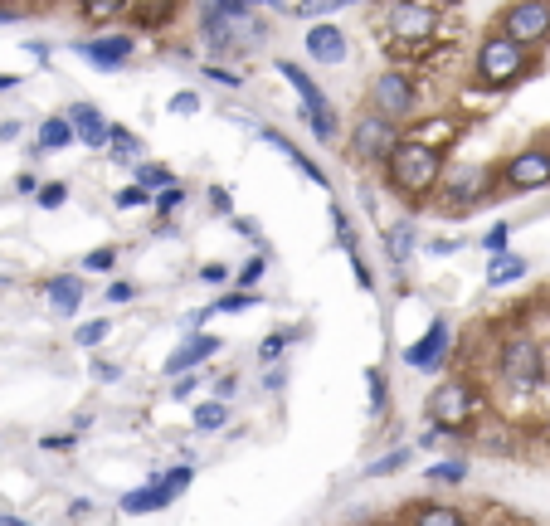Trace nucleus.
Segmentation results:
<instances>
[{"instance_id":"nucleus-12","label":"nucleus","mask_w":550,"mask_h":526,"mask_svg":"<svg viewBox=\"0 0 550 526\" xmlns=\"http://www.w3.org/2000/svg\"><path fill=\"white\" fill-rule=\"evenodd\" d=\"M482 190H487V171H482V166L453 171V181L443 186L439 205H443V210H473L477 200H482Z\"/></svg>"},{"instance_id":"nucleus-11","label":"nucleus","mask_w":550,"mask_h":526,"mask_svg":"<svg viewBox=\"0 0 550 526\" xmlns=\"http://www.w3.org/2000/svg\"><path fill=\"white\" fill-rule=\"evenodd\" d=\"M137 39L132 35H98V39H83L78 44V59H88L93 69H122L132 59Z\"/></svg>"},{"instance_id":"nucleus-36","label":"nucleus","mask_w":550,"mask_h":526,"mask_svg":"<svg viewBox=\"0 0 550 526\" xmlns=\"http://www.w3.org/2000/svg\"><path fill=\"white\" fill-rule=\"evenodd\" d=\"M108 332H112V322H83L74 337H78V346H98V341L108 337Z\"/></svg>"},{"instance_id":"nucleus-51","label":"nucleus","mask_w":550,"mask_h":526,"mask_svg":"<svg viewBox=\"0 0 550 526\" xmlns=\"http://www.w3.org/2000/svg\"><path fill=\"white\" fill-rule=\"evenodd\" d=\"M20 15H25V10H0V25H15Z\"/></svg>"},{"instance_id":"nucleus-46","label":"nucleus","mask_w":550,"mask_h":526,"mask_svg":"<svg viewBox=\"0 0 550 526\" xmlns=\"http://www.w3.org/2000/svg\"><path fill=\"white\" fill-rule=\"evenodd\" d=\"M132 298V283H108V302H127Z\"/></svg>"},{"instance_id":"nucleus-41","label":"nucleus","mask_w":550,"mask_h":526,"mask_svg":"<svg viewBox=\"0 0 550 526\" xmlns=\"http://www.w3.org/2000/svg\"><path fill=\"white\" fill-rule=\"evenodd\" d=\"M171 113H176V117L200 113V93H176V98H171Z\"/></svg>"},{"instance_id":"nucleus-18","label":"nucleus","mask_w":550,"mask_h":526,"mask_svg":"<svg viewBox=\"0 0 550 526\" xmlns=\"http://www.w3.org/2000/svg\"><path fill=\"white\" fill-rule=\"evenodd\" d=\"M44 298L54 302L64 317H74L78 302H83V283H78L74 273H59V278H49V283H44Z\"/></svg>"},{"instance_id":"nucleus-14","label":"nucleus","mask_w":550,"mask_h":526,"mask_svg":"<svg viewBox=\"0 0 550 526\" xmlns=\"http://www.w3.org/2000/svg\"><path fill=\"white\" fill-rule=\"evenodd\" d=\"M69 122H74V132L88 142V147H108V137H112V122L93 103H74L69 108Z\"/></svg>"},{"instance_id":"nucleus-34","label":"nucleus","mask_w":550,"mask_h":526,"mask_svg":"<svg viewBox=\"0 0 550 526\" xmlns=\"http://www.w3.org/2000/svg\"><path fill=\"white\" fill-rule=\"evenodd\" d=\"M404 458H409V453H385V458H375V463H370L366 468V478H385V473H395V468H404Z\"/></svg>"},{"instance_id":"nucleus-28","label":"nucleus","mask_w":550,"mask_h":526,"mask_svg":"<svg viewBox=\"0 0 550 526\" xmlns=\"http://www.w3.org/2000/svg\"><path fill=\"white\" fill-rule=\"evenodd\" d=\"M137 186H147V190H166V186H176V176H171L166 166H137Z\"/></svg>"},{"instance_id":"nucleus-7","label":"nucleus","mask_w":550,"mask_h":526,"mask_svg":"<svg viewBox=\"0 0 550 526\" xmlns=\"http://www.w3.org/2000/svg\"><path fill=\"white\" fill-rule=\"evenodd\" d=\"M502 35L521 39V44H536V39L550 35V0H512L497 20Z\"/></svg>"},{"instance_id":"nucleus-4","label":"nucleus","mask_w":550,"mask_h":526,"mask_svg":"<svg viewBox=\"0 0 550 526\" xmlns=\"http://www.w3.org/2000/svg\"><path fill=\"white\" fill-rule=\"evenodd\" d=\"M497 371H502V380H507V385H516V390H536V385L546 380L541 346H536L531 337H512L507 346H502V361H497Z\"/></svg>"},{"instance_id":"nucleus-37","label":"nucleus","mask_w":550,"mask_h":526,"mask_svg":"<svg viewBox=\"0 0 550 526\" xmlns=\"http://www.w3.org/2000/svg\"><path fill=\"white\" fill-rule=\"evenodd\" d=\"M482 244H487V254H507V244H512V225H492Z\"/></svg>"},{"instance_id":"nucleus-8","label":"nucleus","mask_w":550,"mask_h":526,"mask_svg":"<svg viewBox=\"0 0 550 526\" xmlns=\"http://www.w3.org/2000/svg\"><path fill=\"white\" fill-rule=\"evenodd\" d=\"M370 113L390 117V122L409 117V113H414V78L400 74V69L380 74L375 83H370Z\"/></svg>"},{"instance_id":"nucleus-30","label":"nucleus","mask_w":550,"mask_h":526,"mask_svg":"<svg viewBox=\"0 0 550 526\" xmlns=\"http://www.w3.org/2000/svg\"><path fill=\"white\" fill-rule=\"evenodd\" d=\"M151 205H156V215H176V210L185 205V190H181V186L156 190V195H151Z\"/></svg>"},{"instance_id":"nucleus-1","label":"nucleus","mask_w":550,"mask_h":526,"mask_svg":"<svg viewBox=\"0 0 550 526\" xmlns=\"http://www.w3.org/2000/svg\"><path fill=\"white\" fill-rule=\"evenodd\" d=\"M439 156L443 151L424 147V142H414V137H404V142H395V151H390V181H395V190H404V195H429V190L439 186Z\"/></svg>"},{"instance_id":"nucleus-13","label":"nucleus","mask_w":550,"mask_h":526,"mask_svg":"<svg viewBox=\"0 0 550 526\" xmlns=\"http://www.w3.org/2000/svg\"><path fill=\"white\" fill-rule=\"evenodd\" d=\"M443 356H448V322H434L424 337L404 351V366H414V371H439Z\"/></svg>"},{"instance_id":"nucleus-19","label":"nucleus","mask_w":550,"mask_h":526,"mask_svg":"<svg viewBox=\"0 0 550 526\" xmlns=\"http://www.w3.org/2000/svg\"><path fill=\"white\" fill-rule=\"evenodd\" d=\"M215 351H220V341H215V337H195V341H185L181 351H176V356L166 361V371H171V376H185V371H195V366H200L205 356H215Z\"/></svg>"},{"instance_id":"nucleus-45","label":"nucleus","mask_w":550,"mask_h":526,"mask_svg":"<svg viewBox=\"0 0 550 526\" xmlns=\"http://www.w3.org/2000/svg\"><path fill=\"white\" fill-rule=\"evenodd\" d=\"M200 278H205V283H224V278H229V268H224V263H205V268H200Z\"/></svg>"},{"instance_id":"nucleus-6","label":"nucleus","mask_w":550,"mask_h":526,"mask_svg":"<svg viewBox=\"0 0 550 526\" xmlns=\"http://www.w3.org/2000/svg\"><path fill=\"white\" fill-rule=\"evenodd\" d=\"M278 74H283V78H288V83L297 88V98H302V117L317 127V137H322V142H331V137H336V113H331V103L322 98V88H317L312 78L302 74L297 64H288V59L278 64Z\"/></svg>"},{"instance_id":"nucleus-17","label":"nucleus","mask_w":550,"mask_h":526,"mask_svg":"<svg viewBox=\"0 0 550 526\" xmlns=\"http://www.w3.org/2000/svg\"><path fill=\"white\" fill-rule=\"evenodd\" d=\"M258 137H263V142H268V147H273V151H283V156L293 161V166H297V171H302V176H307V181H317V186H327V171H322V166H312V161H307V156H302V151H297L293 142L283 137V132H273V127H258Z\"/></svg>"},{"instance_id":"nucleus-42","label":"nucleus","mask_w":550,"mask_h":526,"mask_svg":"<svg viewBox=\"0 0 550 526\" xmlns=\"http://www.w3.org/2000/svg\"><path fill=\"white\" fill-rule=\"evenodd\" d=\"M258 278H263V259H249L239 273H234V283H239V288H254Z\"/></svg>"},{"instance_id":"nucleus-3","label":"nucleus","mask_w":550,"mask_h":526,"mask_svg":"<svg viewBox=\"0 0 550 526\" xmlns=\"http://www.w3.org/2000/svg\"><path fill=\"white\" fill-rule=\"evenodd\" d=\"M439 5L434 0H390L385 5V30L395 44H419V39L434 35V25H439Z\"/></svg>"},{"instance_id":"nucleus-24","label":"nucleus","mask_w":550,"mask_h":526,"mask_svg":"<svg viewBox=\"0 0 550 526\" xmlns=\"http://www.w3.org/2000/svg\"><path fill=\"white\" fill-rule=\"evenodd\" d=\"M346 5H361V0H297L288 15H302V20H322L331 10H346Z\"/></svg>"},{"instance_id":"nucleus-21","label":"nucleus","mask_w":550,"mask_h":526,"mask_svg":"<svg viewBox=\"0 0 550 526\" xmlns=\"http://www.w3.org/2000/svg\"><path fill=\"white\" fill-rule=\"evenodd\" d=\"M78 132H74V122L69 117H49L44 127H39V142H35V156L39 151H59V147H69Z\"/></svg>"},{"instance_id":"nucleus-40","label":"nucleus","mask_w":550,"mask_h":526,"mask_svg":"<svg viewBox=\"0 0 550 526\" xmlns=\"http://www.w3.org/2000/svg\"><path fill=\"white\" fill-rule=\"evenodd\" d=\"M112 263H117V249H98V254L83 259V268H88V273H108Z\"/></svg>"},{"instance_id":"nucleus-32","label":"nucleus","mask_w":550,"mask_h":526,"mask_svg":"<svg viewBox=\"0 0 550 526\" xmlns=\"http://www.w3.org/2000/svg\"><path fill=\"white\" fill-rule=\"evenodd\" d=\"M409 244H414V225L385 229V249H395V259H404V254H409Z\"/></svg>"},{"instance_id":"nucleus-10","label":"nucleus","mask_w":550,"mask_h":526,"mask_svg":"<svg viewBox=\"0 0 550 526\" xmlns=\"http://www.w3.org/2000/svg\"><path fill=\"white\" fill-rule=\"evenodd\" d=\"M507 186L512 190L550 186V151L546 147H526L521 156H512V161H507Z\"/></svg>"},{"instance_id":"nucleus-15","label":"nucleus","mask_w":550,"mask_h":526,"mask_svg":"<svg viewBox=\"0 0 550 526\" xmlns=\"http://www.w3.org/2000/svg\"><path fill=\"white\" fill-rule=\"evenodd\" d=\"M307 54H312L317 64H341V59H346V35H341L336 25H312V30H307Z\"/></svg>"},{"instance_id":"nucleus-22","label":"nucleus","mask_w":550,"mask_h":526,"mask_svg":"<svg viewBox=\"0 0 550 526\" xmlns=\"http://www.w3.org/2000/svg\"><path fill=\"white\" fill-rule=\"evenodd\" d=\"M414 142H424V147H434V151H443L453 137H458V127L448 122V117H434V122H419L414 132H409Z\"/></svg>"},{"instance_id":"nucleus-25","label":"nucleus","mask_w":550,"mask_h":526,"mask_svg":"<svg viewBox=\"0 0 550 526\" xmlns=\"http://www.w3.org/2000/svg\"><path fill=\"white\" fill-rule=\"evenodd\" d=\"M463 478H468V463H434L429 468V483H439V488H453Z\"/></svg>"},{"instance_id":"nucleus-35","label":"nucleus","mask_w":550,"mask_h":526,"mask_svg":"<svg viewBox=\"0 0 550 526\" xmlns=\"http://www.w3.org/2000/svg\"><path fill=\"white\" fill-rule=\"evenodd\" d=\"M117 205H122V210H142V205H151V190H147V186L117 190Z\"/></svg>"},{"instance_id":"nucleus-53","label":"nucleus","mask_w":550,"mask_h":526,"mask_svg":"<svg viewBox=\"0 0 550 526\" xmlns=\"http://www.w3.org/2000/svg\"><path fill=\"white\" fill-rule=\"evenodd\" d=\"M0 526H25V522H20V517H5V512H0Z\"/></svg>"},{"instance_id":"nucleus-29","label":"nucleus","mask_w":550,"mask_h":526,"mask_svg":"<svg viewBox=\"0 0 550 526\" xmlns=\"http://www.w3.org/2000/svg\"><path fill=\"white\" fill-rule=\"evenodd\" d=\"M78 10H83L88 20H112L117 10H127V0H78Z\"/></svg>"},{"instance_id":"nucleus-49","label":"nucleus","mask_w":550,"mask_h":526,"mask_svg":"<svg viewBox=\"0 0 550 526\" xmlns=\"http://www.w3.org/2000/svg\"><path fill=\"white\" fill-rule=\"evenodd\" d=\"M25 49H30V54H35L39 64H44V59H49V44H44V39H30V44H25Z\"/></svg>"},{"instance_id":"nucleus-48","label":"nucleus","mask_w":550,"mask_h":526,"mask_svg":"<svg viewBox=\"0 0 550 526\" xmlns=\"http://www.w3.org/2000/svg\"><path fill=\"white\" fill-rule=\"evenodd\" d=\"M44 449H74V434H49Z\"/></svg>"},{"instance_id":"nucleus-54","label":"nucleus","mask_w":550,"mask_h":526,"mask_svg":"<svg viewBox=\"0 0 550 526\" xmlns=\"http://www.w3.org/2000/svg\"><path fill=\"white\" fill-rule=\"evenodd\" d=\"M254 5H273V10H278V5H283V0H254Z\"/></svg>"},{"instance_id":"nucleus-26","label":"nucleus","mask_w":550,"mask_h":526,"mask_svg":"<svg viewBox=\"0 0 550 526\" xmlns=\"http://www.w3.org/2000/svg\"><path fill=\"white\" fill-rule=\"evenodd\" d=\"M224 419H229V405H224V400H210V405L195 410V429H220Z\"/></svg>"},{"instance_id":"nucleus-52","label":"nucleus","mask_w":550,"mask_h":526,"mask_svg":"<svg viewBox=\"0 0 550 526\" xmlns=\"http://www.w3.org/2000/svg\"><path fill=\"white\" fill-rule=\"evenodd\" d=\"M5 88H20V78H15V74H0V93H5Z\"/></svg>"},{"instance_id":"nucleus-5","label":"nucleus","mask_w":550,"mask_h":526,"mask_svg":"<svg viewBox=\"0 0 550 526\" xmlns=\"http://www.w3.org/2000/svg\"><path fill=\"white\" fill-rule=\"evenodd\" d=\"M477 410V395L463 385V380H443L439 390L429 395V419L439 424V429H468V419H473Z\"/></svg>"},{"instance_id":"nucleus-9","label":"nucleus","mask_w":550,"mask_h":526,"mask_svg":"<svg viewBox=\"0 0 550 526\" xmlns=\"http://www.w3.org/2000/svg\"><path fill=\"white\" fill-rule=\"evenodd\" d=\"M395 122L380 113H370L366 122H356L351 127V147H356V156L361 161H390V151H395Z\"/></svg>"},{"instance_id":"nucleus-16","label":"nucleus","mask_w":550,"mask_h":526,"mask_svg":"<svg viewBox=\"0 0 550 526\" xmlns=\"http://www.w3.org/2000/svg\"><path fill=\"white\" fill-rule=\"evenodd\" d=\"M181 497V488L166 478V483H151V488H137L122 497V512H156V507H166V502H176Z\"/></svg>"},{"instance_id":"nucleus-39","label":"nucleus","mask_w":550,"mask_h":526,"mask_svg":"<svg viewBox=\"0 0 550 526\" xmlns=\"http://www.w3.org/2000/svg\"><path fill=\"white\" fill-rule=\"evenodd\" d=\"M366 385H370V414L385 410V380H380V371H366Z\"/></svg>"},{"instance_id":"nucleus-50","label":"nucleus","mask_w":550,"mask_h":526,"mask_svg":"<svg viewBox=\"0 0 550 526\" xmlns=\"http://www.w3.org/2000/svg\"><path fill=\"white\" fill-rule=\"evenodd\" d=\"M190 390H195V380H190V376H181V380H176V400H185Z\"/></svg>"},{"instance_id":"nucleus-47","label":"nucleus","mask_w":550,"mask_h":526,"mask_svg":"<svg viewBox=\"0 0 550 526\" xmlns=\"http://www.w3.org/2000/svg\"><path fill=\"white\" fill-rule=\"evenodd\" d=\"M210 200H215V210H220V215H229V190H224V186H210Z\"/></svg>"},{"instance_id":"nucleus-38","label":"nucleus","mask_w":550,"mask_h":526,"mask_svg":"<svg viewBox=\"0 0 550 526\" xmlns=\"http://www.w3.org/2000/svg\"><path fill=\"white\" fill-rule=\"evenodd\" d=\"M64 200H69V186H64V181L39 186V205H44V210H54V205H64Z\"/></svg>"},{"instance_id":"nucleus-20","label":"nucleus","mask_w":550,"mask_h":526,"mask_svg":"<svg viewBox=\"0 0 550 526\" xmlns=\"http://www.w3.org/2000/svg\"><path fill=\"white\" fill-rule=\"evenodd\" d=\"M127 15H132V25H166L171 15H176V0H127Z\"/></svg>"},{"instance_id":"nucleus-2","label":"nucleus","mask_w":550,"mask_h":526,"mask_svg":"<svg viewBox=\"0 0 550 526\" xmlns=\"http://www.w3.org/2000/svg\"><path fill=\"white\" fill-rule=\"evenodd\" d=\"M531 69V54H526V44L512 35H487L482 39V49H477V78L487 83V88H512L516 78H526Z\"/></svg>"},{"instance_id":"nucleus-31","label":"nucleus","mask_w":550,"mask_h":526,"mask_svg":"<svg viewBox=\"0 0 550 526\" xmlns=\"http://www.w3.org/2000/svg\"><path fill=\"white\" fill-rule=\"evenodd\" d=\"M419 526H463V512H453V507H424Z\"/></svg>"},{"instance_id":"nucleus-44","label":"nucleus","mask_w":550,"mask_h":526,"mask_svg":"<svg viewBox=\"0 0 550 526\" xmlns=\"http://www.w3.org/2000/svg\"><path fill=\"white\" fill-rule=\"evenodd\" d=\"M205 74L215 78V83H229V88H239V83H244V78L234 74V69H215V64H205Z\"/></svg>"},{"instance_id":"nucleus-27","label":"nucleus","mask_w":550,"mask_h":526,"mask_svg":"<svg viewBox=\"0 0 550 526\" xmlns=\"http://www.w3.org/2000/svg\"><path fill=\"white\" fill-rule=\"evenodd\" d=\"M108 147H112V156H122V161H132L137 151H142V142L127 132V127H112V137H108Z\"/></svg>"},{"instance_id":"nucleus-23","label":"nucleus","mask_w":550,"mask_h":526,"mask_svg":"<svg viewBox=\"0 0 550 526\" xmlns=\"http://www.w3.org/2000/svg\"><path fill=\"white\" fill-rule=\"evenodd\" d=\"M516 278H526V259H516V254H507V259L497 254L492 268H487V283H492V288H507V283H516Z\"/></svg>"},{"instance_id":"nucleus-33","label":"nucleus","mask_w":550,"mask_h":526,"mask_svg":"<svg viewBox=\"0 0 550 526\" xmlns=\"http://www.w3.org/2000/svg\"><path fill=\"white\" fill-rule=\"evenodd\" d=\"M249 307H258V293H224L210 312H249Z\"/></svg>"},{"instance_id":"nucleus-43","label":"nucleus","mask_w":550,"mask_h":526,"mask_svg":"<svg viewBox=\"0 0 550 526\" xmlns=\"http://www.w3.org/2000/svg\"><path fill=\"white\" fill-rule=\"evenodd\" d=\"M283 346H288V337H263L258 356H263V361H278V356H283Z\"/></svg>"}]
</instances>
